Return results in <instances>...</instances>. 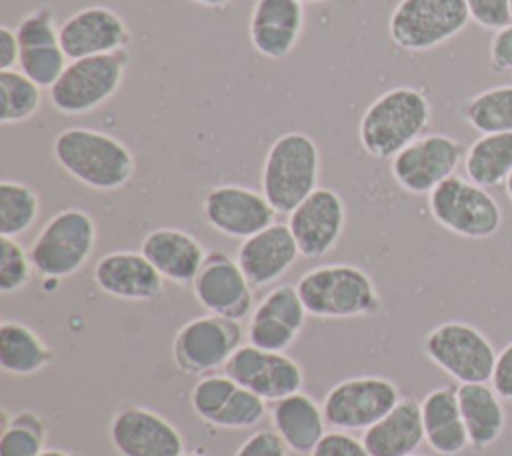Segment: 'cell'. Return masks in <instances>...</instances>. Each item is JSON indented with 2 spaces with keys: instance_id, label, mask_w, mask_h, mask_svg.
<instances>
[{
  "instance_id": "6da1fadb",
  "label": "cell",
  "mask_w": 512,
  "mask_h": 456,
  "mask_svg": "<svg viewBox=\"0 0 512 456\" xmlns=\"http://www.w3.org/2000/svg\"><path fill=\"white\" fill-rule=\"evenodd\" d=\"M52 154L66 174L96 192L120 190L136 174V158L120 138L86 126L58 132Z\"/></svg>"
},
{
  "instance_id": "7a4b0ae2",
  "label": "cell",
  "mask_w": 512,
  "mask_h": 456,
  "mask_svg": "<svg viewBox=\"0 0 512 456\" xmlns=\"http://www.w3.org/2000/svg\"><path fill=\"white\" fill-rule=\"evenodd\" d=\"M432 118L428 96L414 86H394L376 96L360 116L358 140L376 160H392L420 138Z\"/></svg>"
},
{
  "instance_id": "3957f363",
  "label": "cell",
  "mask_w": 512,
  "mask_h": 456,
  "mask_svg": "<svg viewBox=\"0 0 512 456\" xmlns=\"http://www.w3.org/2000/svg\"><path fill=\"white\" fill-rule=\"evenodd\" d=\"M308 316L346 320L374 316L382 298L372 276L350 262L320 264L306 270L296 282Z\"/></svg>"
},
{
  "instance_id": "277c9868",
  "label": "cell",
  "mask_w": 512,
  "mask_h": 456,
  "mask_svg": "<svg viewBox=\"0 0 512 456\" xmlns=\"http://www.w3.org/2000/svg\"><path fill=\"white\" fill-rule=\"evenodd\" d=\"M320 180V148L312 136L292 130L280 134L262 162L260 190L278 214H290Z\"/></svg>"
},
{
  "instance_id": "5b68a950",
  "label": "cell",
  "mask_w": 512,
  "mask_h": 456,
  "mask_svg": "<svg viewBox=\"0 0 512 456\" xmlns=\"http://www.w3.org/2000/svg\"><path fill=\"white\" fill-rule=\"evenodd\" d=\"M98 242L96 220L82 208H64L48 218L32 240L28 254L34 274L44 280H64L80 272Z\"/></svg>"
},
{
  "instance_id": "8992f818",
  "label": "cell",
  "mask_w": 512,
  "mask_h": 456,
  "mask_svg": "<svg viewBox=\"0 0 512 456\" xmlns=\"http://www.w3.org/2000/svg\"><path fill=\"white\" fill-rule=\"evenodd\" d=\"M128 60V50L70 60L62 76L48 88L52 108L64 116L98 110L120 90Z\"/></svg>"
},
{
  "instance_id": "52a82bcc",
  "label": "cell",
  "mask_w": 512,
  "mask_h": 456,
  "mask_svg": "<svg viewBox=\"0 0 512 456\" xmlns=\"http://www.w3.org/2000/svg\"><path fill=\"white\" fill-rule=\"evenodd\" d=\"M428 210L442 228L468 240H486L502 226L500 204L488 188L458 174L428 194Z\"/></svg>"
},
{
  "instance_id": "ba28073f",
  "label": "cell",
  "mask_w": 512,
  "mask_h": 456,
  "mask_svg": "<svg viewBox=\"0 0 512 456\" xmlns=\"http://www.w3.org/2000/svg\"><path fill=\"white\" fill-rule=\"evenodd\" d=\"M470 22L466 0H398L388 36L400 50L424 52L458 36Z\"/></svg>"
},
{
  "instance_id": "9c48e42d",
  "label": "cell",
  "mask_w": 512,
  "mask_h": 456,
  "mask_svg": "<svg viewBox=\"0 0 512 456\" xmlns=\"http://www.w3.org/2000/svg\"><path fill=\"white\" fill-rule=\"evenodd\" d=\"M424 354L458 384L488 382L498 356L476 326L460 320L434 326L424 338Z\"/></svg>"
},
{
  "instance_id": "30bf717a",
  "label": "cell",
  "mask_w": 512,
  "mask_h": 456,
  "mask_svg": "<svg viewBox=\"0 0 512 456\" xmlns=\"http://www.w3.org/2000/svg\"><path fill=\"white\" fill-rule=\"evenodd\" d=\"M398 386L378 374L350 376L336 382L322 400L326 422L334 430H366L400 400Z\"/></svg>"
},
{
  "instance_id": "8fae6325",
  "label": "cell",
  "mask_w": 512,
  "mask_h": 456,
  "mask_svg": "<svg viewBox=\"0 0 512 456\" xmlns=\"http://www.w3.org/2000/svg\"><path fill=\"white\" fill-rule=\"evenodd\" d=\"M242 346L240 322L204 314L182 324L172 340V360L186 376H206Z\"/></svg>"
},
{
  "instance_id": "7c38bea8",
  "label": "cell",
  "mask_w": 512,
  "mask_h": 456,
  "mask_svg": "<svg viewBox=\"0 0 512 456\" xmlns=\"http://www.w3.org/2000/svg\"><path fill=\"white\" fill-rule=\"evenodd\" d=\"M464 154L462 142L448 134H422L390 160V174L404 192L430 194L454 176Z\"/></svg>"
},
{
  "instance_id": "4fadbf2b",
  "label": "cell",
  "mask_w": 512,
  "mask_h": 456,
  "mask_svg": "<svg viewBox=\"0 0 512 456\" xmlns=\"http://www.w3.org/2000/svg\"><path fill=\"white\" fill-rule=\"evenodd\" d=\"M108 440L118 456H182L186 452L180 430L140 404H126L112 414Z\"/></svg>"
},
{
  "instance_id": "5bb4252c",
  "label": "cell",
  "mask_w": 512,
  "mask_h": 456,
  "mask_svg": "<svg viewBox=\"0 0 512 456\" xmlns=\"http://www.w3.org/2000/svg\"><path fill=\"white\" fill-rule=\"evenodd\" d=\"M194 298L208 312L228 320L250 318L254 310V286L248 282L236 258L222 250H210L190 284Z\"/></svg>"
},
{
  "instance_id": "9a60e30c",
  "label": "cell",
  "mask_w": 512,
  "mask_h": 456,
  "mask_svg": "<svg viewBox=\"0 0 512 456\" xmlns=\"http://www.w3.org/2000/svg\"><path fill=\"white\" fill-rule=\"evenodd\" d=\"M202 214L210 228L228 238H250L276 222V210L262 194L242 184H216L202 200Z\"/></svg>"
},
{
  "instance_id": "2e32d148",
  "label": "cell",
  "mask_w": 512,
  "mask_h": 456,
  "mask_svg": "<svg viewBox=\"0 0 512 456\" xmlns=\"http://www.w3.org/2000/svg\"><path fill=\"white\" fill-rule=\"evenodd\" d=\"M224 372L266 402L294 394L304 384V370L292 356L252 344H242L224 364Z\"/></svg>"
},
{
  "instance_id": "e0dca14e",
  "label": "cell",
  "mask_w": 512,
  "mask_h": 456,
  "mask_svg": "<svg viewBox=\"0 0 512 456\" xmlns=\"http://www.w3.org/2000/svg\"><path fill=\"white\" fill-rule=\"evenodd\" d=\"M286 224L300 256L318 260L340 242L346 228V204L336 190L318 186L288 214Z\"/></svg>"
},
{
  "instance_id": "ac0fdd59",
  "label": "cell",
  "mask_w": 512,
  "mask_h": 456,
  "mask_svg": "<svg viewBox=\"0 0 512 456\" xmlns=\"http://www.w3.org/2000/svg\"><path fill=\"white\" fill-rule=\"evenodd\" d=\"M306 318L308 312L296 284H278L254 306L246 328L248 344L262 350L286 352L300 336Z\"/></svg>"
},
{
  "instance_id": "d6986e66",
  "label": "cell",
  "mask_w": 512,
  "mask_h": 456,
  "mask_svg": "<svg viewBox=\"0 0 512 456\" xmlns=\"http://www.w3.org/2000/svg\"><path fill=\"white\" fill-rule=\"evenodd\" d=\"M60 46L68 60L128 50L130 28L116 10L92 4L76 10L60 24Z\"/></svg>"
},
{
  "instance_id": "ffe728a7",
  "label": "cell",
  "mask_w": 512,
  "mask_h": 456,
  "mask_svg": "<svg viewBox=\"0 0 512 456\" xmlns=\"http://www.w3.org/2000/svg\"><path fill=\"white\" fill-rule=\"evenodd\" d=\"M92 278L98 290L116 300L150 302L164 290V278L140 250L106 252L94 264Z\"/></svg>"
},
{
  "instance_id": "44dd1931",
  "label": "cell",
  "mask_w": 512,
  "mask_h": 456,
  "mask_svg": "<svg viewBox=\"0 0 512 456\" xmlns=\"http://www.w3.org/2000/svg\"><path fill=\"white\" fill-rule=\"evenodd\" d=\"M304 24V4L298 0H254L248 38L260 56L280 60L298 46Z\"/></svg>"
},
{
  "instance_id": "7402d4cb",
  "label": "cell",
  "mask_w": 512,
  "mask_h": 456,
  "mask_svg": "<svg viewBox=\"0 0 512 456\" xmlns=\"http://www.w3.org/2000/svg\"><path fill=\"white\" fill-rule=\"evenodd\" d=\"M300 250L288 224L274 222L250 238H244L236 250V260L254 288H264L280 280L298 260Z\"/></svg>"
},
{
  "instance_id": "603a6c76",
  "label": "cell",
  "mask_w": 512,
  "mask_h": 456,
  "mask_svg": "<svg viewBox=\"0 0 512 456\" xmlns=\"http://www.w3.org/2000/svg\"><path fill=\"white\" fill-rule=\"evenodd\" d=\"M140 252L164 280L178 286L194 282L208 254L194 234L174 226L150 230L140 242Z\"/></svg>"
},
{
  "instance_id": "cb8c5ba5",
  "label": "cell",
  "mask_w": 512,
  "mask_h": 456,
  "mask_svg": "<svg viewBox=\"0 0 512 456\" xmlns=\"http://www.w3.org/2000/svg\"><path fill=\"white\" fill-rule=\"evenodd\" d=\"M272 430L282 438L286 448L294 454H312L316 444L326 434V418L322 404L310 394L298 390L272 404Z\"/></svg>"
},
{
  "instance_id": "d4e9b609",
  "label": "cell",
  "mask_w": 512,
  "mask_h": 456,
  "mask_svg": "<svg viewBox=\"0 0 512 456\" xmlns=\"http://www.w3.org/2000/svg\"><path fill=\"white\" fill-rule=\"evenodd\" d=\"M424 442L440 456H458L470 446L458 404V386L432 388L420 402Z\"/></svg>"
},
{
  "instance_id": "484cf974",
  "label": "cell",
  "mask_w": 512,
  "mask_h": 456,
  "mask_svg": "<svg viewBox=\"0 0 512 456\" xmlns=\"http://www.w3.org/2000/svg\"><path fill=\"white\" fill-rule=\"evenodd\" d=\"M362 442L370 456H412L424 442L420 402L402 396L376 424L364 430Z\"/></svg>"
},
{
  "instance_id": "4316f807",
  "label": "cell",
  "mask_w": 512,
  "mask_h": 456,
  "mask_svg": "<svg viewBox=\"0 0 512 456\" xmlns=\"http://www.w3.org/2000/svg\"><path fill=\"white\" fill-rule=\"evenodd\" d=\"M458 404L470 446L484 450L492 446L506 426L502 398L486 382L458 384Z\"/></svg>"
},
{
  "instance_id": "83f0119b",
  "label": "cell",
  "mask_w": 512,
  "mask_h": 456,
  "mask_svg": "<svg viewBox=\"0 0 512 456\" xmlns=\"http://www.w3.org/2000/svg\"><path fill=\"white\" fill-rule=\"evenodd\" d=\"M56 354L42 336L20 320L0 322V366L10 376H34L54 362Z\"/></svg>"
},
{
  "instance_id": "f1b7e54d",
  "label": "cell",
  "mask_w": 512,
  "mask_h": 456,
  "mask_svg": "<svg viewBox=\"0 0 512 456\" xmlns=\"http://www.w3.org/2000/svg\"><path fill=\"white\" fill-rule=\"evenodd\" d=\"M466 178L482 188H494L512 174V132L480 134L464 154Z\"/></svg>"
},
{
  "instance_id": "f546056e",
  "label": "cell",
  "mask_w": 512,
  "mask_h": 456,
  "mask_svg": "<svg viewBox=\"0 0 512 456\" xmlns=\"http://www.w3.org/2000/svg\"><path fill=\"white\" fill-rule=\"evenodd\" d=\"M460 114L480 134L512 132V84L486 88L470 96Z\"/></svg>"
},
{
  "instance_id": "4dcf8cb0",
  "label": "cell",
  "mask_w": 512,
  "mask_h": 456,
  "mask_svg": "<svg viewBox=\"0 0 512 456\" xmlns=\"http://www.w3.org/2000/svg\"><path fill=\"white\" fill-rule=\"evenodd\" d=\"M48 424L34 410H18L8 414L4 410L0 456H40L46 450Z\"/></svg>"
},
{
  "instance_id": "1f68e13d",
  "label": "cell",
  "mask_w": 512,
  "mask_h": 456,
  "mask_svg": "<svg viewBox=\"0 0 512 456\" xmlns=\"http://www.w3.org/2000/svg\"><path fill=\"white\" fill-rule=\"evenodd\" d=\"M40 214L38 192L18 180L0 182V236L18 238L26 234Z\"/></svg>"
},
{
  "instance_id": "d6a6232c",
  "label": "cell",
  "mask_w": 512,
  "mask_h": 456,
  "mask_svg": "<svg viewBox=\"0 0 512 456\" xmlns=\"http://www.w3.org/2000/svg\"><path fill=\"white\" fill-rule=\"evenodd\" d=\"M42 106V88L18 68L0 70V124H22Z\"/></svg>"
},
{
  "instance_id": "836d02e7",
  "label": "cell",
  "mask_w": 512,
  "mask_h": 456,
  "mask_svg": "<svg viewBox=\"0 0 512 456\" xmlns=\"http://www.w3.org/2000/svg\"><path fill=\"white\" fill-rule=\"evenodd\" d=\"M68 56L58 44H40L20 48L18 70L24 72L40 88H52V84L62 76L68 66Z\"/></svg>"
},
{
  "instance_id": "e575fe53",
  "label": "cell",
  "mask_w": 512,
  "mask_h": 456,
  "mask_svg": "<svg viewBox=\"0 0 512 456\" xmlns=\"http://www.w3.org/2000/svg\"><path fill=\"white\" fill-rule=\"evenodd\" d=\"M236 388L238 382L226 372L200 376L190 390V408L202 422L212 426Z\"/></svg>"
},
{
  "instance_id": "d590c367",
  "label": "cell",
  "mask_w": 512,
  "mask_h": 456,
  "mask_svg": "<svg viewBox=\"0 0 512 456\" xmlns=\"http://www.w3.org/2000/svg\"><path fill=\"white\" fill-rule=\"evenodd\" d=\"M264 414L266 400L238 384L212 426L224 430H246L256 426L264 418Z\"/></svg>"
},
{
  "instance_id": "8d00e7d4",
  "label": "cell",
  "mask_w": 512,
  "mask_h": 456,
  "mask_svg": "<svg viewBox=\"0 0 512 456\" xmlns=\"http://www.w3.org/2000/svg\"><path fill=\"white\" fill-rule=\"evenodd\" d=\"M34 266L28 250L8 236H0V292L4 296L20 292L32 278Z\"/></svg>"
},
{
  "instance_id": "74e56055",
  "label": "cell",
  "mask_w": 512,
  "mask_h": 456,
  "mask_svg": "<svg viewBox=\"0 0 512 456\" xmlns=\"http://www.w3.org/2000/svg\"><path fill=\"white\" fill-rule=\"evenodd\" d=\"M14 30L20 48L60 42V24H56V14L50 6H38L26 12Z\"/></svg>"
},
{
  "instance_id": "f35d334b",
  "label": "cell",
  "mask_w": 512,
  "mask_h": 456,
  "mask_svg": "<svg viewBox=\"0 0 512 456\" xmlns=\"http://www.w3.org/2000/svg\"><path fill=\"white\" fill-rule=\"evenodd\" d=\"M470 20L484 30H500L512 22L510 0H466Z\"/></svg>"
},
{
  "instance_id": "ab89813d",
  "label": "cell",
  "mask_w": 512,
  "mask_h": 456,
  "mask_svg": "<svg viewBox=\"0 0 512 456\" xmlns=\"http://www.w3.org/2000/svg\"><path fill=\"white\" fill-rule=\"evenodd\" d=\"M310 456H370L362 438H354L350 432L332 430L322 436Z\"/></svg>"
},
{
  "instance_id": "60d3db41",
  "label": "cell",
  "mask_w": 512,
  "mask_h": 456,
  "mask_svg": "<svg viewBox=\"0 0 512 456\" xmlns=\"http://www.w3.org/2000/svg\"><path fill=\"white\" fill-rule=\"evenodd\" d=\"M288 448L272 428L252 432L234 452V456H288Z\"/></svg>"
},
{
  "instance_id": "b9f144b4",
  "label": "cell",
  "mask_w": 512,
  "mask_h": 456,
  "mask_svg": "<svg viewBox=\"0 0 512 456\" xmlns=\"http://www.w3.org/2000/svg\"><path fill=\"white\" fill-rule=\"evenodd\" d=\"M488 66L496 74L512 70V22L492 34L488 46Z\"/></svg>"
},
{
  "instance_id": "7bdbcfd3",
  "label": "cell",
  "mask_w": 512,
  "mask_h": 456,
  "mask_svg": "<svg viewBox=\"0 0 512 456\" xmlns=\"http://www.w3.org/2000/svg\"><path fill=\"white\" fill-rule=\"evenodd\" d=\"M490 386L496 390V394L506 400L512 402V342L506 344L494 362V370H492V378H490Z\"/></svg>"
},
{
  "instance_id": "ee69618b",
  "label": "cell",
  "mask_w": 512,
  "mask_h": 456,
  "mask_svg": "<svg viewBox=\"0 0 512 456\" xmlns=\"http://www.w3.org/2000/svg\"><path fill=\"white\" fill-rule=\"evenodd\" d=\"M20 58V42L16 30L2 24L0 26V70H14L18 68Z\"/></svg>"
},
{
  "instance_id": "f6af8a7d",
  "label": "cell",
  "mask_w": 512,
  "mask_h": 456,
  "mask_svg": "<svg viewBox=\"0 0 512 456\" xmlns=\"http://www.w3.org/2000/svg\"><path fill=\"white\" fill-rule=\"evenodd\" d=\"M190 2H194V4H198V6H204V8L222 10V8H226L232 0H190Z\"/></svg>"
},
{
  "instance_id": "bcb514c9",
  "label": "cell",
  "mask_w": 512,
  "mask_h": 456,
  "mask_svg": "<svg viewBox=\"0 0 512 456\" xmlns=\"http://www.w3.org/2000/svg\"><path fill=\"white\" fill-rule=\"evenodd\" d=\"M40 456H80V454L72 452V450H64V448H46Z\"/></svg>"
},
{
  "instance_id": "7dc6e473",
  "label": "cell",
  "mask_w": 512,
  "mask_h": 456,
  "mask_svg": "<svg viewBox=\"0 0 512 456\" xmlns=\"http://www.w3.org/2000/svg\"><path fill=\"white\" fill-rule=\"evenodd\" d=\"M504 188H506V194H508V198H510V202H512V174H510L508 180L504 182Z\"/></svg>"
},
{
  "instance_id": "c3c4849f",
  "label": "cell",
  "mask_w": 512,
  "mask_h": 456,
  "mask_svg": "<svg viewBox=\"0 0 512 456\" xmlns=\"http://www.w3.org/2000/svg\"><path fill=\"white\" fill-rule=\"evenodd\" d=\"M182 456H206V454H202V452H198V450H192V452H184Z\"/></svg>"
},
{
  "instance_id": "681fc988",
  "label": "cell",
  "mask_w": 512,
  "mask_h": 456,
  "mask_svg": "<svg viewBox=\"0 0 512 456\" xmlns=\"http://www.w3.org/2000/svg\"><path fill=\"white\" fill-rule=\"evenodd\" d=\"M302 4H316V2H326V0H298Z\"/></svg>"
},
{
  "instance_id": "f907efd6",
  "label": "cell",
  "mask_w": 512,
  "mask_h": 456,
  "mask_svg": "<svg viewBox=\"0 0 512 456\" xmlns=\"http://www.w3.org/2000/svg\"><path fill=\"white\" fill-rule=\"evenodd\" d=\"M510 16H512V0H510Z\"/></svg>"
},
{
  "instance_id": "816d5d0a",
  "label": "cell",
  "mask_w": 512,
  "mask_h": 456,
  "mask_svg": "<svg viewBox=\"0 0 512 456\" xmlns=\"http://www.w3.org/2000/svg\"><path fill=\"white\" fill-rule=\"evenodd\" d=\"M412 456H422V454H412Z\"/></svg>"
}]
</instances>
